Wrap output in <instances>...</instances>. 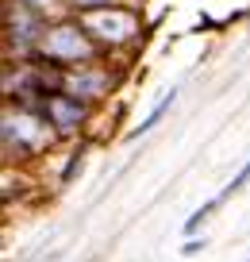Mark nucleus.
I'll return each mask as SVG.
<instances>
[{
    "instance_id": "1",
    "label": "nucleus",
    "mask_w": 250,
    "mask_h": 262,
    "mask_svg": "<svg viewBox=\"0 0 250 262\" xmlns=\"http://www.w3.org/2000/svg\"><path fill=\"white\" fill-rule=\"evenodd\" d=\"M50 42L62 50V58H77V54H85V42H81V35H77V31H58Z\"/></svg>"
},
{
    "instance_id": "2",
    "label": "nucleus",
    "mask_w": 250,
    "mask_h": 262,
    "mask_svg": "<svg viewBox=\"0 0 250 262\" xmlns=\"http://www.w3.org/2000/svg\"><path fill=\"white\" fill-rule=\"evenodd\" d=\"M173 100H177V89H173V93H166V97H162V100H158V108H154V112H150V116H146V120H143V123H139V127H135V131H131V139H139V135H143V131H150V127H154V123H158V120H162V116L170 112V104H173Z\"/></svg>"
},
{
    "instance_id": "3",
    "label": "nucleus",
    "mask_w": 250,
    "mask_h": 262,
    "mask_svg": "<svg viewBox=\"0 0 250 262\" xmlns=\"http://www.w3.org/2000/svg\"><path fill=\"white\" fill-rule=\"evenodd\" d=\"M212 212H216V201H208V205H204V208H196V212L193 216H189V220H185V231H193V228H200V224L204 220H208V216Z\"/></svg>"
},
{
    "instance_id": "4",
    "label": "nucleus",
    "mask_w": 250,
    "mask_h": 262,
    "mask_svg": "<svg viewBox=\"0 0 250 262\" xmlns=\"http://www.w3.org/2000/svg\"><path fill=\"white\" fill-rule=\"evenodd\" d=\"M246 181H250V162H246V166H242V170H239V178H235L231 185L223 189V193H235V189H242V185H246Z\"/></svg>"
},
{
    "instance_id": "5",
    "label": "nucleus",
    "mask_w": 250,
    "mask_h": 262,
    "mask_svg": "<svg viewBox=\"0 0 250 262\" xmlns=\"http://www.w3.org/2000/svg\"><path fill=\"white\" fill-rule=\"evenodd\" d=\"M81 4H104V0H81Z\"/></svg>"
}]
</instances>
